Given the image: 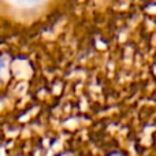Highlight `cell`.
Segmentation results:
<instances>
[{
    "label": "cell",
    "mask_w": 156,
    "mask_h": 156,
    "mask_svg": "<svg viewBox=\"0 0 156 156\" xmlns=\"http://www.w3.org/2000/svg\"><path fill=\"white\" fill-rule=\"evenodd\" d=\"M22 2H23L25 4H36V3L41 2V0H22Z\"/></svg>",
    "instance_id": "obj_1"
}]
</instances>
